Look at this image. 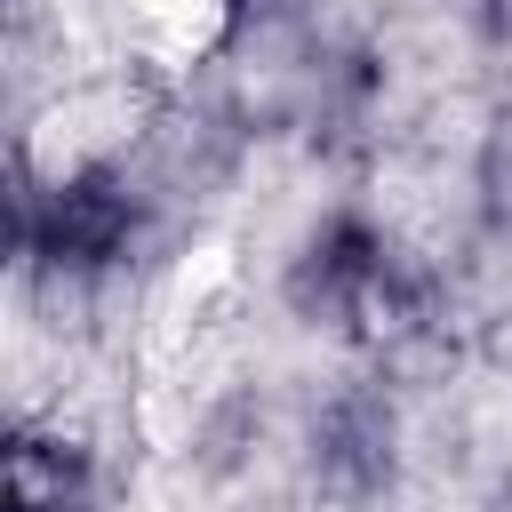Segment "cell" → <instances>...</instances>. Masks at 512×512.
<instances>
[{
	"mask_svg": "<svg viewBox=\"0 0 512 512\" xmlns=\"http://www.w3.org/2000/svg\"><path fill=\"white\" fill-rule=\"evenodd\" d=\"M128 224H136L128 192H120L104 168H88V176H64V184L48 192V208H40V248H48L56 264H72V272H80V264L120 256Z\"/></svg>",
	"mask_w": 512,
	"mask_h": 512,
	"instance_id": "1",
	"label": "cell"
}]
</instances>
